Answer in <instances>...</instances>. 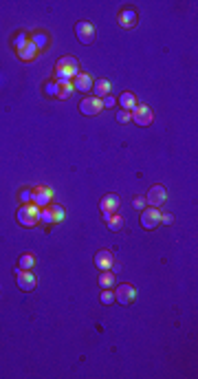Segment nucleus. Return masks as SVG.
<instances>
[{
    "label": "nucleus",
    "instance_id": "2f4dec72",
    "mask_svg": "<svg viewBox=\"0 0 198 379\" xmlns=\"http://www.w3.org/2000/svg\"><path fill=\"white\" fill-rule=\"evenodd\" d=\"M115 104H117V99H115V97H110V95H108V97H103V106H106V108L115 106Z\"/></svg>",
    "mask_w": 198,
    "mask_h": 379
},
{
    "label": "nucleus",
    "instance_id": "aec40b11",
    "mask_svg": "<svg viewBox=\"0 0 198 379\" xmlns=\"http://www.w3.org/2000/svg\"><path fill=\"white\" fill-rule=\"evenodd\" d=\"M108 229L110 231H121L124 229V225H126V221H124V216H119V214H112L110 219H108Z\"/></svg>",
    "mask_w": 198,
    "mask_h": 379
},
{
    "label": "nucleus",
    "instance_id": "6ab92c4d",
    "mask_svg": "<svg viewBox=\"0 0 198 379\" xmlns=\"http://www.w3.org/2000/svg\"><path fill=\"white\" fill-rule=\"evenodd\" d=\"M35 267V256L33 254H22L18 258V269H25V271H31Z\"/></svg>",
    "mask_w": 198,
    "mask_h": 379
},
{
    "label": "nucleus",
    "instance_id": "4468645a",
    "mask_svg": "<svg viewBox=\"0 0 198 379\" xmlns=\"http://www.w3.org/2000/svg\"><path fill=\"white\" fill-rule=\"evenodd\" d=\"M93 77L91 75H86V73H79L77 77L73 79V86H75V91H82V93H88V91H93Z\"/></svg>",
    "mask_w": 198,
    "mask_h": 379
},
{
    "label": "nucleus",
    "instance_id": "5701e85b",
    "mask_svg": "<svg viewBox=\"0 0 198 379\" xmlns=\"http://www.w3.org/2000/svg\"><path fill=\"white\" fill-rule=\"evenodd\" d=\"M31 42L37 46V51H40V49H44V46L49 44V36H46V33H35V36L31 38Z\"/></svg>",
    "mask_w": 198,
    "mask_h": 379
},
{
    "label": "nucleus",
    "instance_id": "423d86ee",
    "mask_svg": "<svg viewBox=\"0 0 198 379\" xmlns=\"http://www.w3.org/2000/svg\"><path fill=\"white\" fill-rule=\"evenodd\" d=\"M101 111H103V99L95 97V95L84 97L82 102H79V113H82V115H99Z\"/></svg>",
    "mask_w": 198,
    "mask_h": 379
},
{
    "label": "nucleus",
    "instance_id": "c85d7f7f",
    "mask_svg": "<svg viewBox=\"0 0 198 379\" xmlns=\"http://www.w3.org/2000/svg\"><path fill=\"white\" fill-rule=\"evenodd\" d=\"M132 207L141 212V207H145V198L143 196H134V198H132Z\"/></svg>",
    "mask_w": 198,
    "mask_h": 379
},
{
    "label": "nucleus",
    "instance_id": "bb28decb",
    "mask_svg": "<svg viewBox=\"0 0 198 379\" xmlns=\"http://www.w3.org/2000/svg\"><path fill=\"white\" fill-rule=\"evenodd\" d=\"M117 121H119V124H128V121H132L130 119V111H119L117 113Z\"/></svg>",
    "mask_w": 198,
    "mask_h": 379
},
{
    "label": "nucleus",
    "instance_id": "dca6fc26",
    "mask_svg": "<svg viewBox=\"0 0 198 379\" xmlns=\"http://www.w3.org/2000/svg\"><path fill=\"white\" fill-rule=\"evenodd\" d=\"M75 93V86L70 79H58V97L60 99H70Z\"/></svg>",
    "mask_w": 198,
    "mask_h": 379
},
{
    "label": "nucleus",
    "instance_id": "4be33fe9",
    "mask_svg": "<svg viewBox=\"0 0 198 379\" xmlns=\"http://www.w3.org/2000/svg\"><path fill=\"white\" fill-rule=\"evenodd\" d=\"M40 223H44V225H55L51 207H40Z\"/></svg>",
    "mask_w": 198,
    "mask_h": 379
},
{
    "label": "nucleus",
    "instance_id": "7ed1b4c3",
    "mask_svg": "<svg viewBox=\"0 0 198 379\" xmlns=\"http://www.w3.org/2000/svg\"><path fill=\"white\" fill-rule=\"evenodd\" d=\"M130 119L134 121L136 126H141V128H145V126H150L154 121V115H152V108L150 106H145V104H136L134 108L130 111Z\"/></svg>",
    "mask_w": 198,
    "mask_h": 379
},
{
    "label": "nucleus",
    "instance_id": "0eeeda50",
    "mask_svg": "<svg viewBox=\"0 0 198 379\" xmlns=\"http://www.w3.org/2000/svg\"><path fill=\"white\" fill-rule=\"evenodd\" d=\"M136 300V287H132V284L128 282H124V284H119L117 287V291H115V302H119V304H132V302Z\"/></svg>",
    "mask_w": 198,
    "mask_h": 379
},
{
    "label": "nucleus",
    "instance_id": "a211bd4d",
    "mask_svg": "<svg viewBox=\"0 0 198 379\" xmlns=\"http://www.w3.org/2000/svg\"><path fill=\"white\" fill-rule=\"evenodd\" d=\"M117 102L121 104V111H132V108L139 104V99H136V95L134 93H130V91H126V93H121V97L117 99Z\"/></svg>",
    "mask_w": 198,
    "mask_h": 379
},
{
    "label": "nucleus",
    "instance_id": "cd10ccee",
    "mask_svg": "<svg viewBox=\"0 0 198 379\" xmlns=\"http://www.w3.org/2000/svg\"><path fill=\"white\" fill-rule=\"evenodd\" d=\"M27 42H29V40H27V36H25V33H20V36H18L16 40H13V46H16V51H18V49H22V46L27 44Z\"/></svg>",
    "mask_w": 198,
    "mask_h": 379
},
{
    "label": "nucleus",
    "instance_id": "393cba45",
    "mask_svg": "<svg viewBox=\"0 0 198 379\" xmlns=\"http://www.w3.org/2000/svg\"><path fill=\"white\" fill-rule=\"evenodd\" d=\"M51 212H53V221L55 223H62L64 221V207L62 205H53V207H51Z\"/></svg>",
    "mask_w": 198,
    "mask_h": 379
},
{
    "label": "nucleus",
    "instance_id": "412c9836",
    "mask_svg": "<svg viewBox=\"0 0 198 379\" xmlns=\"http://www.w3.org/2000/svg\"><path fill=\"white\" fill-rule=\"evenodd\" d=\"M115 273L112 271H101V276H99V287L101 289H110L112 284H115Z\"/></svg>",
    "mask_w": 198,
    "mask_h": 379
},
{
    "label": "nucleus",
    "instance_id": "20e7f679",
    "mask_svg": "<svg viewBox=\"0 0 198 379\" xmlns=\"http://www.w3.org/2000/svg\"><path fill=\"white\" fill-rule=\"evenodd\" d=\"M75 36H77V40L82 42V44H93L95 42V25L88 20H82L75 25Z\"/></svg>",
    "mask_w": 198,
    "mask_h": 379
},
{
    "label": "nucleus",
    "instance_id": "f8f14e48",
    "mask_svg": "<svg viewBox=\"0 0 198 379\" xmlns=\"http://www.w3.org/2000/svg\"><path fill=\"white\" fill-rule=\"evenodd\" d=\"M136 20H139V13H136L134 9H121L119 11V25L124 27V29H134Z\"/></svg>",
    "mask_w": 198,
    "mask_h": 379
},
{
    "label": "nucleus",
    "instance_id": "c756f323",
    "mask_svg": "<svg viewBox=\"0 0 198 379\" xmlns=\"http://www.w3.org/2000/svg\"><path fill=\"white\" fill-rule=\"evenodd\" d=\"M31 196H33V190H25V192L20 194V198H22V205H25V203H31Z\"/></svg>",
    "mask_w": 198,
    "mask_h": 379
},
{
    "label": "nucleus",
    "instance_id": "7c9ffc66",
    "mask_svg": "<svg viewBox=\"0 0 198 379\" xmlns=\"http://www.w3.org/2000/svg\"><path fill=\"white\" fill-rule=\"evenodd\" d=\"M172 223H174L172 214H161V225H172Z\"/></svg>",
    "mask_w": 198,
    "mask_h": 379
},
{
    "label": "nucleus",
    "instance_id": "b1692460",
    "mask_svg": "<svg viewBox=\"0 0 198 379\" xmlns=\"http://www.w3.org/2000/svg\"><path fill=\"white\" fill-rule=\"evenodd\" d=\"M99 300H101V304H112V302H115V293H112L110 289H103Z\"/></svg>",
    "mask_w": 198,
    "mask_h": 379
},
{
    "label": "nucleus",
    "instance_id": "39448f33",
    "mask_svg": "<svg viewBox=\"0 0 198 379\" xmlns=\"http://www.w3.org/2000/svg\"><path fill=\"white\" fill-rule=\"evenodd\" d=\"M161 225V210L159 207H145L141 210V227L143 229H157Z\"/></svg>",
    "mask_w": 198,
    "mask_h": 379
},
{
    "label": "nucleus",
    "instance_id": "f3484780",
    "mask_svg": "<svg viewBox=\"0 0 198 379\" xmlns=\"http://www.w3.org/2000/svg\"><path fill=\"white\" fill-rule=\"evenodd\" d=\"M110 88H112V84L108 82V79H97V82L93 84V93H95V97H99V99L108 97V95H110Z\"/></svg>",
    "mask_w": 198,
    "mask_h": 379
},
{
    "label": "nucleus",
    "instance_id": "9d476101",
    "mask_svg": "<svg viewBox=\"0 0 198 379\" xmlns=\"http://www.w3.org/2000/svg\"><path fill=\"white\" fill-rule=\"evenodd\" d=\"M165 198H167V192H165L163 186H152L148 192V196H145V203H150V207H161L165 203Z\"/></svg>",
    "mask_w": 198,
    "mask_h": 379
},
{
    "label": "nucleus",
    "instance_id": "9b49d317",
    "mask_svg": "<svg viewBox=\"0 0 198 379\" xmlns=\"http://www.w3.org/2000/svg\"><path fill=\"white\" fill-rule=\"evenodd\" d=\"M95 267L99 271H110L115 267V256H112L108 249H101V252L95 254Z\"/></svg>",
    "mask_w": 198,
    "mask_h": 379
},
{
    "label": "nucleus",
    "instance_id": "6e6552de",
    "mask_svg": "<svg viewBox=\"0 0 198 379\" xmlns=\"http://www.w3.org/2000/svg\"><path fill=\"white\" fill-rule=\"evenodd\" d=\"M16 284H18V289H22V291H33V289L37 287V278H35V273H31V271L16 269Z\"/></svg>",
    "mask_w": 198,
    "mask_h": 379
},
{
    "label": "nucleus",
    "instance_id": "f257e3e1",
    "mask_svg": "<svg viewBox=\"0 0 198 379\" xmlns=\"http://www.w3.org/2000/svg\"><path fill=\"white\" fill-rule=\"evenodd\" d=\"M79 73H82V71H79V62H77V58H73V55H64V58H60L58 64H55V79H70V82H73Z\"/></svg>",
    "mask_w": 198,
    "mask_h": 379
},
{
    "label": "nucleus",
    "instance_id": "ddd939ff",
    "mask_svg": "<svg viewBox=\"0 0 198 379\" xmlns=\"http://www.w3.org/2000/svg\"><path fill=\"white\" fill-rule=\"evenodd\" d=\"M117 207H119V196H117V194H106V196L99 201V210L101 212H110V214H115Z\"/></svg>",
    "mask_w": 198,
    "mask_h": 379
},
{
    "label": "nucleus",
    "instance_id": "473e14b6",
    "mask_svg": "<svg viewBox=\"0 0 198 379\" xmlns=\"http://www.w3.org/2000/svg\"><path fill=\"white\" fill-rule=\"evenodd\" d=\"M101 216H103V221H106V223H108V219H110V216H112V214H110V212H101Z\"/></svg>",
    "mask_w": 198,
    "mask_h": 379
},
{
    "label": "nucleus",
    "instance_id": "f03ea898",
    "mask_svg": "<svg viewBox=\"0 0 198 379\" xmlns=\"http://www.w3.org/2000/svg\"><path fill=\"white\" fill-rule=\"evenodd\" d=\"M18 223L22 227H35L40 223V207L35 203H25L18 210Z\"/></svg>",
    "mask_w": 198,
    "mask_h": 379
},
{
    "label": "nucleus",
    "instance_id": "a878e982",
    "mask_svg": "<svg viewBox=\"0 0 198 379\" xmlns=\"http://www.w3.org/2000/svg\"><path fill=\"white\" fill-rule=\"evenodd\" d=\"M44 93L46 95H53V97H58V79H51V82H46L44 84Z\"/></svg>",
    "mask_w": 198,
    "mask_h": 379
},
{
    "label": "nucleus",
    "instance_id": "2eb2a0df",
    "mask_svg": "<svg viewBox=\"0 0 198 379\" xmlns=\"http://www.w3.org/2000/svg\"><path fill=\"white\" fill-rule=\"evenodd\" d=\"M16 53H18V58H20L22 62H31V60H35V55H37V46L29 40L25 46H22V49H18Z\"/></svg>",
    "mask_w": 198,
    "mask_h": 379
},
{
    "label": "nucleus",
    "instance_id": "1a4fd4ad",
    "mask_svg": "<svg viewBox=\"0 0 198 379\" xmlns=\"http://www.w3.org/2000/svg\"><path fill=\"white\" fill-rule=\"evenodd\" d=\"M51 201H53V190L51 188H35L33 190V196H31V203H35L37 207H49Z\"/></svg>",
    "mask_w": 198,
    "mask_h": 379
}]
</instances>
